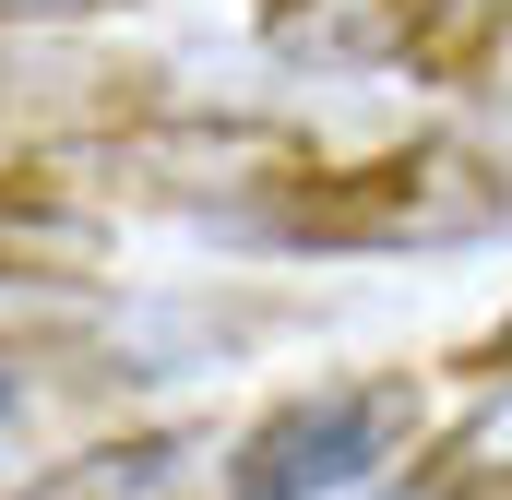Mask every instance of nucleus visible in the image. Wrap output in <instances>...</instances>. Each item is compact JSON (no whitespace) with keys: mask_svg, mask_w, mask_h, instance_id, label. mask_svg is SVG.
Wrapping results in <instances>:
<instances>
[{"mask_svg":"<svg viewBox=\"0 0 512 500\" xmlns=\"http://www.w3.org/2000/svg\"><path fill=\"white\" fill-rule=\"evenodd\" d=\"M489 227H512V167L465 131H417L382 155H310L251 215V239L274 250H465Z\"/></svg>","mask_w":512,"mask_h":500,"instance_id":"f257e3e1","label":"nucleus"},{"mask_svg":"<svg viewBox=\"0 0 512 500\" xmlns=\"http://www.w3.org/2000/svg\"><path fill=\"white\" fill-rule=\"evenodd\" d=\"M417 429H429L417 370H346V381H310V393H274L215 453V500H346L358 477L405 465Z\"/></svg>","mask_w":512,"mask_h":500,"instance_id":"f03ea898","label":"nucleus"},{"mask_svg":"<svg viewBox=\"0 0 512 500\" xmlns=\"http://www.w3.org/2000/svg\"><path fill=\"white\" fill-rule=\"evenodd\" d=\"M191 477H215V429L179 417V429H120V441H84L36 477H12L0 500H191Z\"/></svg>","mask_w":512,"mask_h":500,"instance_id":"7ed1b4c3","label":"nucleus"},{"mask_svg":"<svg viewBox=\"0 0 512 500\" xmlns=\"http://www.w3.org/2000/svg\"><path fill=\"white\" fill-rule=\"evenodd\" d=\"M358 48L405 60V72L441 84V96H489L512 72V0H382Z\"/></svg>","mask_w":512,"mask_h":500,"instance_id":"20e7f679","label":"nucleus"},{"mask_svg":"<svg viewBox=\"0 0 512 500\" xmlns=\"http://www.w3.org/2000/svg\"><path fill=\"white\" fill-rule=\"evenodd\" d=\"M84 262H96V215L60 179L12 167L0 179V286H84Z\"/></svg>","mask_w":512,"mask_h":500,"instance_id":"39448f33","label":"nucleus"},{"mask_svg":"<svg viewBox=\"0 0 512 500\" xmlns=\"http://www.w3.org/2000/svg\"><path fill=\"white\" fill-rule=\"evenodd\" d=\"M453 370L477 381V393H501V405H512V322H501V334H477V346H465Z\"/></svg>","mask_w":512,"mask_h":500,"instance_id":"423d86ee","label":"nucleus"},{"mask_svg":"<svg viewBox=\"0 0 512 500\" xmlns=\"http://www.w3.org/2000/svg\"><path fill=\"white\" fill-rule=\"evenodd\" d=\"M96 12H131V0H0V24H96Z\"/></svg>","mask_w":512,"mask_h":500,"instance_id":"0eeeda50","label":"nucleus"}]
</instances>
